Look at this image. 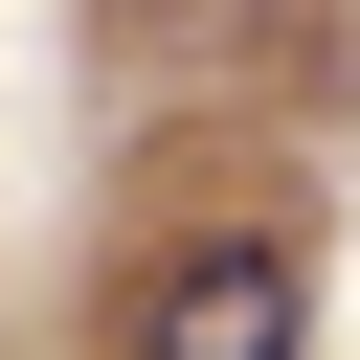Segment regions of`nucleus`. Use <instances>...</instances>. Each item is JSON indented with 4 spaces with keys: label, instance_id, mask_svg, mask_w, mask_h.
Returning <instances> with one entry per match:
<instances>
[{
    "label": "nucleus",
    "instance_id": "1",
    "mask_svg": "<svg viewBox=\"0 0 360 360\" xmlns=\"http://www.w3.org/2000/svg\"><path fill=\"white\" fill-rule=\"evenodd\" d=\"M135 360H315V270L270 225H202L158 292H135Z\"/></svg>",
    "mask_w": 360,
    "mask_h": 360
}]
</instances>
